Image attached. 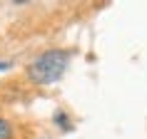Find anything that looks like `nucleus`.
I'll return each mask as SVG.
<instances>
[{
  "label": "nucleus",
  "mask_w": 147,
  "mask_h": 139,
  "mask_svg": "<svg viewBox=\"0 0 147 139\" xmlns=\"http://www.w3.org/2000/svg\"><path fill=\"white\" fill-rule=\"evenodd\" d=\"M70 57L72 55L67 50H47L38 57V60L30 62L28 67V77L35 82V85H50V82H57V80L65 75V70L70 65Z\"/></svg>",
  "instance_id": "f257e3e1"
},
{
  "label": "nucleus",
  "mask_w": 147,
  "mask_h": 139,
  "mask_svg": "<svg viewBox=\"0 0 147 139\" xmlns=\"http://www.w3.org/2000/svg\"><path fill=\"white\" fill-rule=\"evenodd\" d=\"M0 139H13V124L0 117Z\"/></svg>",
  "instance_id": "f03ea898"
},
{
  "label": "nucleus",
  "mask_w": 147,
  "mask_h": 139,
  "mask_svg": "<svg viewBox=\"0 0 147 139\" xmlns=\"http://www.w3.org/2000/svg\"><path fill=\"white\" fill-rule=\"evenodd\" d=\"M55 124H60V129H65L67 132L72 124H70V119H67V114L65 112H55Z\"/></svg>",
  "instance_id": "7ed1b4c3"
},
{
  "label": "nucleus",
  "mask_w": 147,
  "mask_h": 139,
  "mask_svg": "<svg viewBox=\"0 0 147 139\" xmlns=\"http://www.w3.org/2000/svg\"><path fill=\"white\" fill-rule=\"evenodd\" d=\"M8 67H13V62H0V72H3V70H8Z\"/></svg>",
  "instance_id": "20e7f679"
}]
</instances>
